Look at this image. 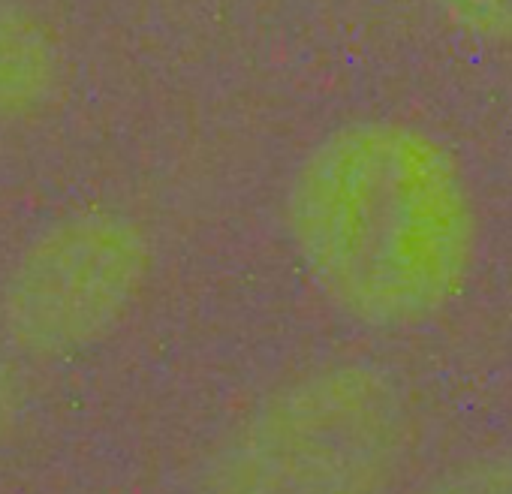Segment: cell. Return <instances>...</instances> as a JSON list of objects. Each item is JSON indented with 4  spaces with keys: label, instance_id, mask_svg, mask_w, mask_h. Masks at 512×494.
<instances>
[{
    "label": "cell",
    "instance_id": "1",
    "mask_svg": "<svg viewBox=\"0 0 512 494\" xmlns=\"http://www.w3.org/2000/svg\"><path fill=\"white\" fill-rule=\"evenodd\" d=\"M290 254L344 320L404 332L446 314L479 260V208L455 151L407 118H356L293 166Z\"/></svg>",
    "mask_w": 512,
    "mask_h": 494
},
{
    "label": "cell",
    "instance_id": "2",
    "mask_svg": "<svg viewBox=\"0 0 512 494\" xmlns=\"http://www.w3.org/2000/svg\"><path fill=\"white\" fill-rule=\"evenodd\" d=\"M413 434L410 401L383 368L320 365L250 407L199 494H389Z\"/></svg>",
    "mask_w": 512,
    "mask_h": 494
},
{
    "label": "cell",
    "instance_id": "3",
    "mask_svg": "<svg viewBox=\"0 0 512 494\" xmlns=\"http://www.w3.org/2000/svg\"><path fill=\"white\" fill-rule=\"evenodd\" d=\"M154 272L145 223L112 205H82L37 229L0 284V335L31 359H67L112 338Z\"/></svg>",
    "mask_w": 512,
    "mask_h": 494
},
{
    "label": "cell",
    "instance_id": "4",
    "mask_svg": "<svg viewBox=\"0 0 512 494\" xmlns=\"http://www.w3.org/2000/svg\"><path fill=\"white\" fill-rule=\"evenodd\" d=\"M67 61L55 31L22 0H0V124L43 115L64 91Z\"/></svg>",
    "mask_w": 512,
    "mask_h": 494
},
{
    "label": "cell",
    "instance_id": "5",
    "mask_svg": "<svg viewBox=\"0 0 512 494\" xmlns=\"http://www.w3.org/2000/svg\"><path fill=\"white\" fill-rule=\"evenodd\" d=\"M428 4L449 31L467 40L512 46V0H428Z\"/></svg>",
    "mask_w": 512,
    "mask_h": 494
},
{
    "label": "cell",
    "instance_id": "6",
    "mask_svg": "<svg viewBox=\"0 0 512 494\" xmlns=\"http://www.w3.org/2000/svg\"><path fill=\"white\" fill-rule=\"evenodd\" d=\"M419 494H512V452L455 464L434 476Z\"/></svg>",
    "mask_w": 512,
    "mask_h": 494
},
{
    "label": "cell",
    "instance_id": "7",
    "mask_svg": "<svg viewBox=\"0 0 512 494\" xmlns=\"http://www.w3.org/2000/svg\"><path fill=\"white\" fill-rule=\"evenodd\" d=\"M22 413V377L10 359V353L0 347V440H4Z\"/></svg>",
    "mask_w": 512,
    "mask_h": 494
}]
</instances>
